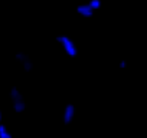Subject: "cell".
<instances>
[{
    "mask_svg": "<svg viewBox=\"0 0 147 138\" xmlns=\"http://www.w3.org/2000/svg\"><path fill=\"white\" fill-rule=\"evenodd\" d=\"M56 42L62 46V49L66 52V55H69V56H77V55H78V48H77V45L74 43V40H72L71 38H68L66 35L58 36V38H56Z\"/></svg>",
    "mask_w": 147,
    "mask_h": 138,
    "instance_id": "obj_1",
    "label": "cell"
},
{
    "mask_svg": "<svg viewBox=\"0 0 147 138\" xmlns=\"http://www.w3.org/2000/svg\"><path fill=\"white\" fill-rule=\"evenodd\" d=\"M10 99H12L15 112L20 114V112H23V111L26 109V104H25L23 95L20 94V91H19L16 86H13V88L10 89Z\"/></svg>",
    "mask_w": 147,
    "mask_h": 138,
    "instance_id": "obj_2",
    "label": "cell"
},
{
    "mask_svg": "<svg viewBox=\"0 0 147 138\" xmlns=\"http://www.w3.org/2000/svg\"><path fill=\"white\" fill-rule=\"evenodd\" d=\"M15 58L20 63V66H22V69H23L25 72H30L32 69H33V62H32V59H30V56L28 53H25V52H16Z\"/></svg>",
    "mask_w": 147,
    "mask_h": 138,
    "instance_id": "obj_3",
    "label": "cell"
},
{
    "mask_svg": "<svg viewBox=\"0 0 147 138\" xmlns=\"http://www.w3.org/2000/svg\"><path fill=\"white\" fill-rule=\"evenodd\" d=\"M75 10H77V13H78L80 16H82V17H85V19H88V17H92V16H94V10L91 9V6H90L88 3L78 5Z\"/></svg>",
    "mask_w": 147,
    "mask_h": 138,
    "instance_id": "obj_4",
    "label": "cell"
},
{
    "mask_svg": "<svg viewBox=\"0 0 147 138\" xmlns=\"http://www.w3.org/2000/svg\"><path fill=\"white\" fill-rule=\"evenodd\" d=\"M74 115H75V107H74L72 104H68L65 107V111H63V122L69 124L74 119Z\"/></svg>",
    "mask_w": 147,
    "mask_h": 138,
    "instance_id": "obj_5",
    "label": "cell"
},
{
    "mask_svg": "<svg viewBox=\"0 0 147 138\" xmlns=\"http://www.w3.org/2000/svg\"><path fill=\"white\" fill-rule=\"evenodd\" d=\"M0 138H13L10 131L7 129V127L3 124H0Z\"/></svg>",
    "mask_w": 147,
    "mask_h": 138,
    "instance_id": "obj_6",
    "label": "cell"
},
{
    "mask_svg": "<svg viewBox=\"0 0 147 138\" xmlns=\"http://www.w3.org/2000/svg\"><path fill=\"white\" fill-rule=\"evenodd\" d=\"M88 5L91 6V9L95 12V10H98L100 7H101V0H90V2H88Z\"/></svg>",
    "mask_w": 147,
    "mask_h": 138,
    "instance_id": "obj_7",
    "label": "cell"
},
{
    "mask_svg": "<svg viewBox=\"0 0 147 138\" xmlns=\"http://www.w3.org/2000/svg\"><path fill=\"white\" fill-rule=\"evenodd\" d=\"M125 66H127V62H125V60L120 62V68H125Z\"/></svg>",
    "mask_w": 147,
    "mask_h": 138,
    "instance_id": "obj_8",
    "label": "cell"
},
{
    "mask_svg": "<svg viewBox=\"0 0 147 138\" xmlns=\"http://www.w3.org/2000/svg\"><path fill=\"white\" fill-rule=\"evenodd\" d=\"M2 118H3V115H2V111H0V124H2Z\"/></svg>",
    "mask_w": 147,
    "mask_h": 138,
    "instance_id": "obj_9",
    "label": "cell"
}]
</instances>
